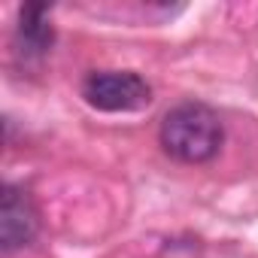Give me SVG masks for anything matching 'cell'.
Listing matches in <instances>:
<instances>
[{"label":"cell","mask_w":258,"mask_h":258,"mask_svg":"<svg viewBox=\"0 0 258 258\" xmlns=\"http://www.w3.org/2000/svg\"><path fill=\"white\" fill-rule=\"evenodd\" d=\"M161 146L185 164L210 161L222 146V121L204 103H179L161 121Z\"/></svg>","instance_id":"6da1fadb"},{"label":"cell","mask_w":258,"mask_h":258,"mask_svg":"<svg viewBox=\"0 0 258 258\" xmlns=\"http://www.w3.org/2000/svg\"><path fill=\"white\" fill-rule=\"evenodd\" d=\"M82 97L103 112H134L152 100V88L131 70H103L85 79Z\"/></svg>","instance_id":"7a4b0ae2"},{"label":"cell","mask_w":258,"mask_h":258,"mask_svg":"<svg viewBox=\"0 0 258 258\" xmlns=\"http://www.w3.org/2000/svg\"><path fill=\"white\" fill-rule=\"evenodd\" d=\"M40 231V213L25 188L7 185L0 198V243L7 252L28 246Z\"/></svg>","instance_id":"3957f363"},{"label":"cell","mask_w":258,"mask_h":258,"mask_svg":"<svg viewBox=\"0 0 258 258\" xmlns=\"http://www.w3.org/2000/svg\"><path fill=\"white\" fill-rule=\"evenodd\" d=\"M52 25H49V10L46 7H25L19 19V46L22 52L31 55H46L52 46Z\"/></svg>","instance_id":"277c9868"}]
</instances>
